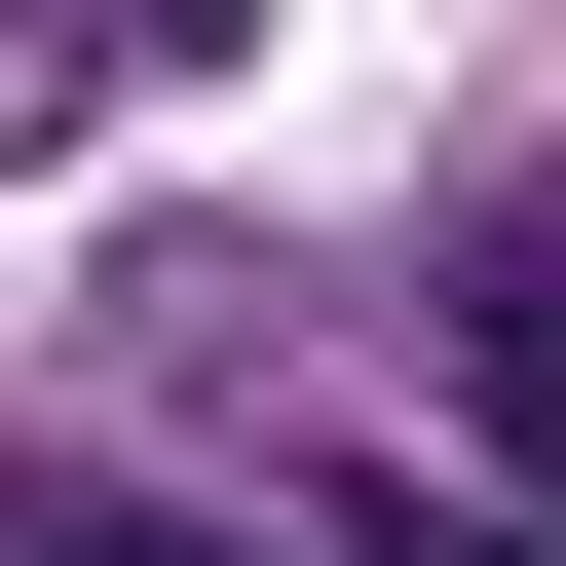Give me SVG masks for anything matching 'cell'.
<instances>
[{
	"label": "cell",
	"mask_w": 566,
	"mask_h": 566,
	"mask_svg": "<svg viewBox=\"0 0 566 566\" xmlns=\"http://www.w3.org/2000/svg\"><path fill=\"white\" fill-rule=\"evenodd\" d=\"M453 378H491V453H566V189L453 227Z\"/></svg>",
	"instance_id": "1"
},
{
	"label": "cell",
	"mask_w": 566,
	"mask_h": 566,
	"mask_svg": "<svg viewBox=\"0 0 566 566\" xmlns=\"http://www.w3.org/2000/svg\"><path fill=\"white\" fill-rule=\"evenodd\" d=\"M0 566H303V528H227V491H151V453H39Z\"/></svg>",
	"instance_id": "2"
}]
</instances>
